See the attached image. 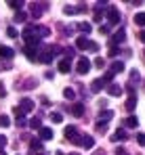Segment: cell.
<instances>
[{
	"instance_id": "cell-34",
	"label": "cell",
	"mask_w": 145,
	"mask_h": 155,
	"mask_svg": "<svg viewBox=\"0 0 145 155\" xmlns=\"http://www.w3.org/2000/svg\"><path fill=\"white\" fill-rule=\"evenodd\" d=\"M118 52H120V48H118L116 44H109V51H107L109 57H118Z\"/></svg>"
},
{
	"instance_id": "cell-16",
	"label": "cell",
	"mask_w": 145,
	"mask_h": 155,
	"mask_svg": "<svg viewBox=\"0 0 145 155\" xmlns=\"http://www.w3.org/2000/svg\"><path fill=\"white\" fill-rule=\"evenodd\" d=\"M86 48H88V38L86 36H80L76 40V51H86Z\"/></svg>"
},
{
	"instance_id": "cell-41",
	"label": "cell",
	"mask_w": 145,
	"mask_h": 155,
	"mask_svg": "<svg viewBox=\"0 0 145 155\" xmlns=\"http://www.w3.org/2000/svg\"><path fill=\"white\" fill-rule=\"evenodd\" d=\"M95 65H97V67H101V69H103V67H105V61H103L101 57H97V59H95Z\"/></svg>"
},
{
	"instance_id": "cell-38",
	"label": "cell",
	"mask_w": 145,
	"mask_h": 155,
	"mask_svg": "<svg viewBox=\"0 0 145 155\" xmlns=\"http://www.w3.org/2000/svg\"><path fill=\"white\" fill-rule=\"evenodd\" d=\"M139 71H137V69H133V71H130V82H128V84H133V82H139Z\"/></svg>"
},
{
	"instance_id": "cell-13",
	"label": "cell",
	"mask_w": 145,
	"mask_h": 155,
	"mask_svg": "<svg viewBox=\"0 0 145 155\" xmlns=\"http://www.w3.org/2000/svg\"><path fill=\"white\" fill-rule=\"evenodd\" d=\"M107 71H109L112 76H116V74H122V71H124V63H122V61H114V63L109 65V69H107Z\"/></svg>"
},
{
	"instance_id": "cell-30",
	"label": "cell",
	"mask_w": 145,
	"mask_h": 155,
	"mask_svg": "<svg viewBox=\"0 0 145 155\" xmlns=\"http://www.w3.org/2000/svg\"><path fill=\"white\" fill-rule=\"evenodd\" d=\"M9 126H11V120H9V115L0 113V128H9Z\"/></svg>"
},
{
	"instance_id": "cell-23",
	"label": "cell",
	"mask_w": 145,
	"mask_h": 155,
	"mask_svg": "<svg viewBox=\"0 0 145 155\" xmlns=\"http://www.w3.org/2000/svg\"><path fill=\"white\" fill-rule=\"evenodd\" d=\"M135 107H137V97H128L126 103H124V109H126V111H133Z\"/></svg>"
},
{
	"instance_id": "cell-29",
	"label": "cell",
	"mask_w": 145,
	"mask_h": 155,
	"mask_svg": "<svg viewBox=\"0 0 145 155\" xmlns=\"http://www.w3.org/2000/svg\"><path fill=\"white\" fill-rule=\"evenodd\" d=\"M48 117H50V120H53L55 124H61V122H63V115H61L59 111H53V113H50Z\"/></svg>"
},
{
	"instance_id": "cell-45",
	"label": "cell",
	"mask_w": 145,
	"mask_h": 155,
	"mask_svg": "<svg viewBox=\"0 0 145 155\" xmlns=\"http://www.w3.org/2000/svg\"><path fill=\"white\" fill-rule=\"evenodd\" d=\"M4 145H6V136H0V149H4Z\"/></svg>"
},
{
	"instance_id": "cell-15",
	"label": "cell",
	"mask_w": 145,
	"mask_h": 155,
	"mask_svg": "<svg viewBox=\"0 0 145 155\" xmlns=\"http://www.w3.org/2000/svg\"><path fill=\"white\" fill-rule=\"evenodd\" d=\"M72 115H76V117H82V115H84V103L76 101V103L72 105Z\"/></svg>"
},
{
	"instance_id": "cell-35",
	"label": "cell",
	"mask_w": 145,
	"mask_h": 155,
	"mask_svg": "<svg viewBox=\"0 0 145 155\" xmlns=\"http://www.w3.org/2000/svg\"><path fill=\"white\" fill-rule=\"evenodd\" d=\"M48 34H50V31H48V27H42V25H38V36H40V38H47Z\"/></svg>"
},
{
	"instance_id": "cell-46",
	"label": "cell",
	"mask_w": 145,
	"mask_h": 155,
	"mask_svg": "<svg viewBox=\"0 0 145 155\" xmlns=\"http://www.w3.org/2000/svg\"><path fill=\"white\" fill-rule=\"evenodd\" d=\"M116 155H126V151H124L122 147H118V149H116Z\"/></svg>"
},
{
	"instance_id": "cell-47",
	"label": "cell",
	"mask_w": 145,
	"mask_h": 155,
	"mask_svg": "<svg viewBox=\"0 0 145 155\" xmlns=\"http://www.w3.org/2000/svg\"><path fill=\"white\" fill-rule=\"evenodd\" d=\"M40 103H42V105H50V101H48L47 97H42V99H40Z\"/></svg>"
},
{
	"instance_id": "cell-31",
	"label": "cell",
	"mask_w": 145,
	"mask_h": 155,
	"mask_svg": "<svg viewBox=\"0 0 145 155\" xmlns=\"http://www.w3.org/2000/svg\"><path fill=\"white\" fill-rule=\"evenodd\" d=\"M135 25H139V27L145 25V13H137V17H135Z\"/></svg>"
},
{
	"instance_id": "cell-11",
	"label": "cell",
	"mask_w": 145,
	"mask_h": 155,
	"mask_svg": "<svg viewBox=\"0 0 145 155\" xmlns=\"http://www.w3.org/2000/svg\"><path fill=\"white\" fill-rule=\"evenodd\" d=\"M124 40H126V31H124V29H116V31H114V36H112V44H116V46H118V44H120V42H124Z\"/></svg>"
},
{
	"instance_id": "cell-39",
	"label": "cell",
	"mask_w": 145,
	"mask_h": 155,
	"mask_svg": "<svg viewBox=\"0 0 145 155\" xmlns=\"http://www.w3.org/2000/svg\"><path fill=\"white\" fill-rule=\"evenodd\" d=\"M88 51H91V52H99V44H97V42H91V40H88Z\"/></svg>"
},
{
	"instance_id": "cell-4",
	"label": "cell",
	"mask_w": 145,
	"mask_h": 155,
	"mask_svg": "<svg viewBox=\"0 0 145 155\" xmlns=\"http://www.w3.org/2000/svg\"><path fill=\"white\" fill-rule=\"evenodd\" d=\"M91 65H93V63H91L86 57H80V59H78V63H76V71L84 76V74H88V71H91Z\"/></svg>"
},
{
	"instance_id": "cell-9",
	"label": "cell",
	"mask_w": 145,
	"mask_h": 155,
	"mask_svg": "<svg viewBox=\"0 0 145 155\" xmlns=\"http://www.w3.org/2000/svg\"><path fill=\"white\" fill-rule=\"evenodd\" d=\"M122 92H124V88H122L120 84H114V82L107 84V94H109V97H120Z\"/></svg>"
},
{
	"instance_id": "cell-32",
	"label": "cell",
	"mask_w": 145,
	"mask_h": 155,
	"mask_svg": "<svg viewBox=\"0 0 145 155\" xmlns=\"http://www.w3.org/2000/svg\"><path fill=\"white\" fill-rule=\"evenodd\" d=\"M63 97H65L67 101H74V97H76V92H74L72 88H63Z\"/></svg>"
},
{
	"instance_id": "cell-14",
	"label": "cell",
	"mask_w": 145,
	"mask_h": 155,
	"mask_svg": "<svg viewBox=\"0 0 145 155\" xmlns=\"http://www.w3.org/2000/svg\"><path fill=\"white\" fill-rule=\"evenodd\" d=\"M59 71L61 74H70L72 71V59H61L59 61Z\"/></svg>"
},
{
	"instance_id": "cell-5",
	"label": "cell",
	"mask_w": 145,
	"mask_h": 155,
	"mask_svg": "<svg viewBox=\"0 0 145 155\" xmlns=\"http://www.w3.org/2000/svg\"><path fill=\"white\" fill-rule=\"evenodd\" d=\"M13 115H15L17 126H19V128H25V124H27V122H25V113L19 109V107H13Z\"/></svg>"
},
{
	"instance_id": "cell-44",
	"label": "cell",
	"mask_w": 145,
	"mask_h": 155,
	"mask_svg": "<svg viewBox=\"0 0 145 155\" xmlns=\"http://www.w3.org/2000/svg\"><path fill=\"white\" fill-rule=\"evenodd\" d=\"M2 97H6V88H4V84L0 82V99H2Z\"/></svg>"
},
{
	"instance_id": "cell-37",
	"label": "cell",
	"mask_w": 145,
	"mask_h": 155,
	"mask_svg": "<svg viewBox=\"0 0 145 155\" xmlns=\"http://www.w3.org/2000/svg\"><path fill=\"white\" fill-rule=\"evenodd\" d=\"M63 13H65V15H76L78 8H76V6H63Z\"/></svg>"
},
{
	"instance_id": "cell-17",
	"label": "cell",
	"mask_w": 145,
	"mask_h": 155,
	"mask_svg": "<svg viewBox=\"0 0 145 155\" xmlns=\"http://www.w3.org/2000/svg\"><path fill=\"white\" fill-rule=\"evenodd\" d=\"M112 117H114V111H109V109H105V111H99V122H101V124H107Z\"/></svg>"
},
{
	"instance_id": "cell-28",
	"label": "cell",
	"mask_w": 145,
	"mask_h": 155,
	"mask_svg": "<svg viewBox=\"0 0 145 155\" xmlns=\"http://www.w3.org/2000/svg\"><path fill=\"white\" fill-rule=\"evenodd\" d=\"M29 126L34 130H40L42 128V120H40V117H32V120H29Z\"/></svg>"
},
{
	"instance_id": "cell-20",
	"label": "cell",
	"mask_w": 145,
	"mask_h": 155,
	"mask_svg": "<svg viewBox=\"0 0 145 155\" xmlns=\"http://www.w3.org/2000/svg\"><path fill=\"white\" fill-rule=\"evenodd\" d=\"M53 134H55V132H53L50 128L42 126V128H40V140H50V138H53Z\"/></svg>"
},
{
	"instance_id": "cell-50",
	"label": "cell",
	"mask_w": 145,
	"mask_h": 155,
	"mask_svg": "<svg viewBox=\"0 0 145 155\" xmlns=\"http://www.w3.org/2000/svg\"><path fill=\"white\" fill-rule=\"evenodd\" d=\"M0 155H6V151H4V149H0Z\"/></svg>"
},
{
	"instance_id": "cell-51",
	"label": "cell",
	"mask_w": 145,
	"mask_h": 155,
	"mask_svg": "<svg viewBox=\"0 0 145 155\" xmlns=\"http://www.w3.org/2000/svg\"><path fill=\"white\" fill-rule=\"evenodd\" d=\"M55 155H63V153H61V151H57V153H55Z\"/></svg>"
},
{
	"instance_id": "cell-24",
	"label": "cell",
	"mask_w": 145,
	"mask_h": 155,
	"mask_svg": "<svg viewBox=\"0 0 145 155\" xmlns=\"http://www.w3.org/2000/svg\"><path fill=\"white\" fill-rule=\"evenodd\" d=\"M137 124H139V120H137L135 115H128V117L124 120V126H126V128H137Z\"/></svg>"
},
{
	"instance_id": "cell-18",
	"label": "cell",
	"mask_w": 145,
	"mask_h": 155,
	"mask_svg": "<svg viewBox=\"0 0 145 155\" xmlns=\"http://www.w3.org/2000/svg\"><path fill=\"white\" fill-rule=\"evenodd\" d=\"M15 57V51L11 46H0V59H13Z\"/></svg>"
},
{
	"instance_id": "cell-40",
	"label": "cell",
	"mask_w": 145,
	"mask_h": 155,
	"mask_svg": "<svg viewBox=\"0 0 145 155\" xmlns=\"http://www.w3.org/2000/svg\"><path fill=\"white\" fill-rule=\"evenodd\" d=\"M137 143L141 145V147H145V134L141 132V134H137Z\"/></svg>"
},
{
	"instance_id": "cell-6",
	"label": "cell",
	"mask_w": 145,
	"mask_h": 155,
	"mask_svg": "<svg viewBox=\"0 0 145 155\" xmlns=\"http://www.w3.org/2000/svg\"><path fill=\"white\" fill-rule=\"evenodd\" d=\"M17 107H19V109H21L23 113H29V111H34V107H36V103H34L32 99H27V97H25V99H21V103L17 105Z\"/></svg>"
},
{
	"instance_id": "cell-12",
	"label": "cell",
	"mask_w": 145,
	"mask_h": 155,
	"mask_svg": "<svg viewBox=\"0 0 145 155\" xmlns=\"http://www.w3.org/2000/svg\"><path fill=\"white\" fill-rule=\"evenodd\" d=\"M109 138H112V143H118V140H126V138H128V134H126V130H124V128H118L112 136H109Z\"/></svg>"
},
{
	"instance_id": "cell-36",
	"label": "cell",
	"mask_w": 145,
	"mask_h": 155,
	"mask_svg": "<svg viewBox=\"0 0 145 155\" xmlns=\"http://www.w3.org/2000/svg\"><path fill=\"white\" fill-rule=\"evenodd\" d=\"M6 36H9V38H17V29L13 25H9L6 27Z\"/></svg>"
},
{
	"instance_id": "cell-3",
	"label": "cell",
	"mask_w": 145,
	"mask_h": 155,
	"mask_svg": "<svg viewBox=\"0 0 145 155\" xmlns=\"http://www.w3.org/2000/svg\"><path fill=\"white\" fill-rule=\"evenodd\" d=\"M107 21H109L112 25L120 23V11H118L116 4H109V6H107Z\"/></svg>"
},
{
	"instance_id": "cell-7",
	"label": "cell",
	"mask_w": 145,
	"mask_h": 155,
	"mask_svg": "<svg viewBox=\"0 0 145 155\" xmlns=\"http://www.w3.org/2000/svg\"><path fill=\"white\" fill-rule=\"evenodd\" d=\"M53 57H55V54H53V51H50V48L38 51V61H40V63H50V61H53Z\"/></svg>"
},
{
	"instance_id": "cell-52",
	"label": "cell",
	"mask_w": 145,
	"mask_h": 155,
	"mask_svg": "<svg viewBox=\"0 0 145 155\" xmlns=\"http://www.w3.org/2000/svg\"><path fill=\"white\" fill-rule=\"evenodd\" d=\"M38 155H47V153H44V151H42V153H38Z\"/></svg>"
},
{
	"instance_id": "cell-48",
	"label": "cell",
	"mask_w": 145,
	"mask_h": 155,
	"mask_svg": "<svg viewBox=\"0 0 145 155\" xmlns=\"http://www.w3.org/2000/svg\"><path fill=\"white\" fill-rule=\"evenodd\" d=\"M139 40H141V42L145 44V31H141V34H139Z\"/></svg>"
},
{
	"instance_id": "cell-33",
	"label": "cell",
	"mask_w": 145,
	"mask_h": 155,
	"mask_svg": "<svg viewBox=\"0 0 145 155\" xmlns=\"http://www.w3.org/2000/svg\"><path fill=\"white\" fill-rule=\"evenodd\" d=\"M9 6H11V8H19V11H21L23 0H9Z\"/></svg>"
},
{
	"instance_id": "cell-10",
	"label": "cell",
	"mask_w": 145,
	"mask_h": 155,
	"mask_svg": "<svg viewBox=\"0 0 145 155\" xmlns=\"http://www.w3.org/2000/svg\"><path fill=\"white\" fill-rule=\"evenodd\" d=\"M44 8H47V4H36V2H34V4H29V13H32V17H34V19H38V17L42 15V11H44Z\"/></svg>"
},
{
	"instance_id": "cell-42",
	"label": "cell",
	"mask_w": 145,
	"mask_h": 155,
	"mask_svg": "<svg viewBox=\"0 0 145 155\" xmlns=\"http://www.w3.org/2000/svg\"><path fill=\"white\" fill-rule=\"evenodd\" d=\"M107 130V124H101V122H97V132H105Z\"/></svg>"
},
{
	"instance_id": "cell-25",
	"label": "cell",
	"mask_w": 145,
	"mask_h": 155,
	"mask_svg": "<svg viewBox=\"0 0 145 155\" xmlns=\"http://www.w3.org/2000/svg\"><path fill=\"white\" fill-rule=\"evenodd\" d=\"M13 19H15V23H25V19H27V15H25L23 11H17Z\"/></svg>"
},
{
	"instance_id": "cell-1",
	"label": "cell",
	"mask_w": 145,
	"mask_h": 155,
	"mask_svg": "<svg viewBox=\"0 0 145 155\" xmlns=\"http://www.w3.org/2000/svg\"><path fill=\"white\" fill-rule=\"evenodd\" d=\"M23 40L27 42V46L29 48H38V44H40V36H38V25H25L23 29Z\"/></svg>"
},
{
	"instance_id": "cell-21",
	"label": "cell",
	"mask_w": 145,
	"mask_h": 155,
	"mask_svg": "<svg viewBox=\"0 0 145 155\" xmlns=\"http://www.w3.org/2000/svg\"><path fill=\"white\" fill-rule=\"evenodd\" d=\"M80 145H82L84 149H93V147H95V138H93V136H82Z\"/></svg>"
},
{
	"instance_id": "cell-2",
	"label": "cell",
	"mask_w": 145,
	"mask_h": 155,
	"mask_svg": "<svg viewBox=\"0 0 145 155\" xmlns=\"http://www.w3.org/2000/svg\"><path fill=\"white\" fill-rule=\"evenodd\" d=\"M63 134H65L67 140H72L74 145H80V140H82V136H78V128L76 126H65Z\"/></svg>"
},
{
	"instance_id": "cell-27",
	"label": "cell",
	"mask_w": 145,
	"mask_h": 155,
	"mask_svg": "<svg viewBox=\"0 0 145 155\" xmlns=\"http://www.w3.org/2000/svg\"><path fill=\"white\" fill-rule=\"evenodd\" d=\"M34 86H36V82H34V80H27L25 84H17V90H19V88H21V90H29V88H34Z\"/></svg>"
},
{
	"instance_id": "cell-43",
	"label": "cell",
	"mask_w": 145,
	"mask_h": 155,
	"mask_svg": "<svg viewBox=\"0 0 145 155\" xmlns=\"http://www.w3.org/2000/svg\"><path fill=\"white\" fill-rule=\"evenodd\" d=\"M99 34H109V25H101L99 27Z\"/></svg>"
},
{
	"instance_id": "cell-53",
	"label": "cell",
	"mask_w": 145,
	"mask_h": 155,
	"mask_svg": "<svg viewBox=\"0 0 145 155\" xmlns=\"http://www.w3.org/2000/svg\"><path fill=\"white\" fill-rule=\"evenodd\" d=\"M143 57H145V48H143Z\"/></svg>"
},
{
	"instance_id": "cell-54",
	"label": "cell",
	"mask_w": 145,
	"mask_h": 155,
	"mask_svg": "<svg viewBox=\"0 0 145 155\" xmlns=\"http://www.w3.org/2000/svg\"><path fill=\"white\" fill-rule=\"evenodd\" d=\"M74 155H76V153H74Z\"/></svg>"
},
{
	"instance_id": "cell-8",
	"label": "cell",
	"mask_w": 145,
	"mask_h": 155,
	"mask_svg": "<svg viewBox=\"0 0 145 155\" xmlns=\"http://www.w3.org/2000/svg\"><path fill=\"white\" fill-rule=\"evenodd\" d=\"M29 151L34 155L42 153V151H44V149H42V140H40V138H32V140H29Z\"/></svg>"
},
{
	"instance_id": "cell-22",
	"label": "cell",
	"mask_w": 145,
	"mask_h": 155,
	"mask_svg": "<svg viewBox=\"0 0 145 155\" xmlns=\"http://www.w3.org/2000/svg\"><path fill=\"white\" fill-rule=\"evenodd\" d=\"M103 86H105V84H103V80H101V78H97V80L91 82V90H93V92H101V88H103Z\"/></svg>"
},
{
	"instance_id": "cell-49",
	"label": "cell",
	"mask_w": 145,
	"mask_h": 155,
	"mask_svg": "<svg viewBox=\"0 0 145 155\" xmlns=\"http://www.w3.org/2000/svg\"><path fill=\"white\" fill-rule=\"evenodd\" d=\"M93 155H105V151H95Z\"/></svg>"
},
{
	"instance_id": "cell-26",
	"label": "cell",
	"mask_w": 145,
	"mask_h": 155,
	"mask_svg": "<svg viewBox=\"0 0 145 155\" xmlns=\"http://www.w3.org/2000/svg\"><path fill=\"white\" fill-rule=\"evenodd\" d=\"M78 29H80V31H84V34H88V31L93 29V25H91L88 21H80V23H78Z\"/></svg>"
},
{
	"instance_id": "cell-19",
	"label": "cell",
	"mask_w": 145,
	"mask_h": 155,
	"mask_svg": "<svg viewBox=\"0 0 145 155\" xmlns=\"http://www.w3.org/2000/svg\"><path fill=\"white\" fill-rule=\"evenodd\" d=\"M23 54L29 59V61H38V48H29V46H25Z\"/></svg>"
}]
</instances>
